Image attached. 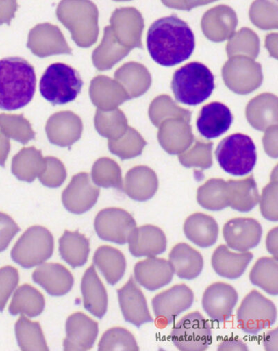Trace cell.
Returning <instances> with one entry per match:
<instances>
[{
	"label": "cell",
	"instance_id": "obj_1",
	"mask_svg": "<svg viewBox=\"0 0 278 351\" xmlns=\"http://www.w3.org/2000/svg\"><path fill=\"white\" fill-rule=\"evenodd\" d=\"M196 47L195 36L190 25L171 15L155 21L147 34V48L158 64L170 67L188 60Z\"/></svg>",
	"mask_w": 278,
	"mask_h": 351
},
{
	"label": "cell",
	"instance_id": "obj_2",
	"mask_svg": "<svg viewBox=\"0 0 278 351\" xmlns=\"http://www.w3.org/2000/svg\"><path fill=\"white\" fill-rule=\"evenodd\" d=\"M34 66L19 57L0 60V110L13 111L28 105L35 95Z\"/></svg>",
	"mask_w": 278,
	"mask_h": 351
},
{
	"label": "cell",
	"instance_id": "obj_3",
	"mask_svg": "<svg viewBox=\"0 0 278 351\" xmlns=\"http://www.w3.org/2000/svg\"><path fill=\"white\" fill-rule=\"evenodd\" d=\"M215 88L214 76L205 64L194 62L176 70L171 82L175 99L188 106H198L210 98Z\"/></svg>",
	"mask_w": 278,
	"mask_h": 351
},
{
	"label": "cell",
	"instance_id": "obj_4",
	"mask_svg": "<svg viewBox=\"0 0 278 351\" xmlns=\"http://www.w3.org/2000/svg\"><path fill=\"white\" fill-rule=\"evenodd\" d=\"M84 82L79 73L64 63L50 65L42 75L39 90L41 96L54 106L73 102L80 94Z\"/></svg>",
	"mask_w": 278,
	"mask_h": 351
},
{
	"label": "cell",
	"instance_id": "obj_5",
	"mask_svg": "<svg viewBox=\"0 0 278 351\" xmlns=\"http://www.w3.org/2000/svg\"><path fill=\"white\" fill-rule=\"evenodd\" d=\"M215 154L221 168L238 177L251 173L257 158L254 142L242 134H233L224 138L218 145Z\"/></svg>",
	"mask_w": 278,
	"mask_h": 351
},
{
	"label": "cell",
	"instance_id": "obj_6",
	"mask_svg": "<svg viewBox=\"0 0 278 351\" xmlns=\"http://www.w3.org/2000/svg\"><path fill=\"white\" fill-rule=\"evenodd\" d=\"M54 238L41 226L29 228L20 238L12 251L13 260L24 269L42 265L53 254Z\"/></svg>",
	"mask_w": 278,
	"mask_h": 351
},
{
	"label": "cell",
	"instance_id": "obj_7",
	"mask_svg": "<svg viewBox=\"0 0 278 351\" xmlns=\"http://www.w3.org/2000/svg\"><path fill=\"white\" fill-rule=\"evenodd\" d=\"M239 328L244 332L256 335L270 328L277 319L274 303L256 290L243 300L237 312Z\"/></svg>",
	"mask_w": 278,
	"mask_h": 351
},
{
	"label": "cell",
	"instance_id": "obj_8",
	"mask_svg": "<svg viewBox=\"0 0 278 351\" xmlns=\"http://www.w3.org/2000/svg\"><path fill=\"white\" fill-rule=\"evenodd\" d=\"M170 339L181 351H205L212 341L209 322L199 312L184 317L173 328Z\"/></svg>",
	"mask_w": 278,
	"mask_h": 351
},
{
	"label": "cell",
	"instance_id": "obj_9",
	"mask_svg": "<svg viewBox=\"0 0 278 351\" xmlns=\"http://www.w3.org/2000/svg\"><path fill=\"white\" fill-rule=\"evenodd\" d=\"M194 300L193 291L186 285L180 284L156 295L152 300L155 324L164 328L183 312L192 306Z\"/></svg>",
	"mask_w": 278,
	"mask_h": 351
},
{
	"label": "cell",
	"instance_id": "obj_10",
	"mask_svg": "<svg viewBox=\"0 0 278 351\" xmlns=\"http://www.w3.org/2000/svg\"><path fill=\"white\" fill-rule=\"evenodd\" d=\"M95 230L103 240L119 245L128 243L136 228L132 215L124 209L108 208L101 210L95 219Z\"/></svg>",
	"mask_w": 278,
	"mask_h": 351
},
{
	"label": "cell",
	"instance_id": "obj_11",
	"mask_svg": "<svg viewBox=\"0 0 278 351\" xmlns=\"http://www.w3.org/2000/svg\"><path fill=\"white\" fill-rule=\"evenodd\" d=\"M100 189L90 180V175L81 172L74 176L62 194L64 207L74 214H82L95 206Z\"/></svg>",
	"mask_w": 278,
	"mask_h": 351
},
{
	"label": "cell",
	"instance_id": "obj_12",
	"mask_svg": "<svg viewBox=\"0 0 278 351\" xmlns=\"http://www.w3.org/2000/svg\"><path fill=\"white\" fill-rule=\"evenodd\" d=\"M238 299V293L233 286L216 282L205 290L202 304L205 312L211 319L225 322L233 315Z\"/></svg>",
	"mask_w": 278,
	"mask_h": 351
},
{
	"label": "cell",
	"instance_id": "obj_13",
	"mask_svg": "<svg viewBox=\"0 0 278 351\" xmlns=\"http://www.w3.org/2000/svg\"><path fill=\"white\" fill-rule=\"evenodd\" d=\"M223 234L229 248L245 252L258 245L262 236V228L253 218L237 217L225 224Z\"/></svg>",
	"mask_w": 278,
	"mask_h": 351
},
{
	"label": "cell",
	"instance_id": "obj_14",
	"mask_svg": "<svg viewBox=\"0 0 278 351\" xmlns=\"http://www.w3.org/2000/svg\"><path fill=\"white\" fill-rule=\"evenodd\" d=\"M121 310L125 320L137 328L153 322L146 297L133 277L117 290Z\"/></svg>",
	"mask_w": 278,
	"mask_h": 351
},
{
	"label": "cell",
	"instance_id": "obj_15",
	"mask_svg": "<svg viewBox=\"0 0 278 351\" xmlns=\"http://www.w3.org/2000/svg\"><path fill=\"white\" fill-rule=\"evenodd\" d=\"M64 350H88L94 346L98 335L99 324L82 313L71 315L66 324Z\"/></svg>",
	"mask_w": 278,
	"mask_h": 351
},
{
	"label": "cell",
	"instance_id": "obj_16",
	"mask_svg": "<svg viewBox=\"0 0 278 351\" xmlns=\"http://www.w3.org/2000/svg\"><path fill=\"white\" fill-rule=\"evenodd\" d=\"M134 272L136 281L151 291L170 284L174 275L169 261L155 256L137 262Z\"/></svg>",
	"mask_w": 278,
	"mask_h": 351
},
{
	"label": "cell",
	"instance_id": "obj_17",
	"mask_svg": "<svg viewBox=\"0 0 278 351\" xmlns=\"http://www.w3.org/2000/svg\"><path fill=\"white\" fill-rule=\"evenodd\" d=\"M233 119V114L227 106L220 102H212L203 107L197 125L203 137L214 139L226 133Z\"/></svg>",
	"mask_w": 278,
	"mask_h": 351
},
{
	"label": "cell",
	"instance_id": "obj_18",
	"mask_svg": "<svg viewBox=\"0 0 278 351\" xmlns=\"http://www.w3.org/2000/svg\"><path fill=\"white\" fill-rule=\"evenodd\" d=\"M81 119L72 112H60L53 115L46 125V132L52 144L71 147L79 141L82 133Z\"/></svg>",
	"mask_w": 278,
	"mask_h": 351
},
{
	"label": "cell",
	"instance_id": "obj_19",
	"mask_svg": "<svg viewBox=\"0 0 278 351\" xmlns=\"http://www.w3.org/2000/svg\"><path fill=\"white\" fill-rule=\"evenodd\" d=\"M159 187L156 173L147 166H136L129 170L122 191L131 199L146 202L153 198Z\"/></svg>",
	"mask_w": 278,
	"mask_h": 351
},
{
	"label": "cell",
	"instance_id": "obj_20",
	"mask_svg": "<svg viewBox=\"0 0 278 351\" xmlns=\"http://www.w3.org/2000/svg\"><path fill=\"white\" fill-rule=\"evenodd\" d=\"M128 243L129 252L135 257L156 256L164 253L167 247L164 232L150 225L136 228Z\"/></svg>",
	"mask_w": 278,
	"mask_h": 351
},
{
	"label": "cell",
	"instance_id": "obj_21",
	"mask_svg": "<svg viewBox=\"0 0 278 351\" xmlns=\"http://www.w3.org/2000/svg\"><path fill=\"white\" fill-rule=\"evenodd\" d=\"M33 280L53 296H62L72 289L74 278L70 271L57 263H45L32 275Z\"/></svg>",
	"mask_w": 278,
	"mask_h": 351
},
{
	"label": "cell",
	"instance_id": "obj_22",
	"mask_svg": "<svg viewBox=\"0 0 278 351\" xmlns=\"http://www.w3.org/2000/svg\"><path fill=\"white\" fill-rule=\"evenodd\" d=\"M85 309L92 315L102 319L108 311V295L99 277L94 265L85 272L81 285Z\"/></svg>",
	"mask_w": 278,
	"mask_h": 351
},
{
	"label": "cell",
	"instance_id": "obj_23",
	"mask_svg": "<svg viewBox=\"0 0 278 351\" xmlns=\"http://www.w3.org/2000/svg\"><path fill=\"white\" fill-rule=\"evenodd\" d=\"M253 258L251 252L236 253L231 252L227 246L221 245L214 252L212 265L219 276L236 280L244 274Z\"/></svg>",
	"mask_w": 278,
	"mask_h": 351
},
{
	"label": "cell",
	"instance_id": "obj_24",
	"mask_svg": "<svg viewBox=\"0 0 278 351\" xmlns=\"http://www.w3.org/2000/svg\"><path fill=\"white\" fill-rule=\"evenodd\" d=\"M169 263L176 276L192 280L201 274L204 261L201 254L186 243L176 245L169 254Z\"/></svg>",
	"mask_w": 278,
	"mask_h": 351
},
{
	"label": "cell",
	"instance_id": "obj_25",
	"mask_svg": "<svg viewBox=\"0 0 278 351\" xmlns=\"http://www.w3.org/2000/svg\"><path fill=\"white\" fill-rule=\"evenodd\" d=\"M218 226L215 219L201 213L188 217L184 225L185 236L202 248L214 245L218 240Z\"/></svg>",
	"mask_w": 278,
	"mask_h": 351
},
{
	"label": "cell",
	"instance_id": "obj_26",
	"mask_svg": "<svg viewBox=\"0 0 278 351\" xmlns=\"http://www.w3.org/2000/svg\"><path fill=\"white\" fill-rule=\"evenodd\" d=\"M259 200V191L253 176L227 182V202L231 208L242 213L249 212L257 206Z\"/></svg>",
	"mask_w": 278,
	"mask_h": 351
},
{
	"label": "cell",
	"instance_id": "obj_27",
	"mask_svg": "<svg viewBox=\"0 0 278 351\" xmlns=\"http://www.w3.org/2000/svg\"><path fill=\"white\" fill-rule=\"evenodd\" d=\"M94 262L111 285L117 284L125 273V257L119 250L113 247H100L94 254Z\"/></svg>",
	"mask_w": 278,
	"mask_h": 351
},
{
	"label": "cell",
	"instance_id": "obj_28",
	"mask_svg": "<svg viewBox=\"0 0 278 351\" xmlns=\"http://www.w3.org/2000/svg\"><path fill=\"white\" fill-rule=\"evenodd\" d=\"M45 306L43 295L27 284L21 286L15 292L9 311L14 316L22 315L33 318L42 313Z\"/></svg>",
	"mask_w": 278,
	"mask_h": 351
},
{
	"label": "cell",
	"instance_id": "obj_29",
	"mask_svg": "<svg viewBox=\"0 0 278 351\" xmlns=\"http://www.w3.org/2000/svg\"><path fill=\"white\" fill-rule=\"evenodd\" d=\"M62 258L73 268L81 267L87 262L90 253L88 239L79 232L65 231L60 239Z\"/></svg>",
	"mask_w": 278,
	"mask_h": 351
},
{
	"label": "cell",
	"instance_id": "obj_30",
	"mask_svg": "<svg viewBox=\"0 0 278 351\" xmlns=\"http://www.w3.org/2000/svg\"><path fill=\"white\" fill-rule=\"evenodd\" d=\"M249 279L253 285L271 295L278 294V262L274 257H262L253 267Z\"/></svg>",
	"mask_w": 278,
	"mask_h": 351
},
{
	"label": "cell",
	"instance_id": "obj_31",
	"mask_svg": "<svg viewBox=\"0 0 278 351\" xmlns=\"http://www.w3.org/2000/svg\"><path fill=\"white\" fill-rule=\"evenodd\" d=\"M45 165L40 151L30 147L23 149L14 158L13 172L18 180L31 183L42 173Z\"/></svg>",
	"mask_w": 278,
	"mask_h": 351
},
{
	"label": "cell",
	"instance_id": "obj_32",
	"mask_svg": "<svg viewBox=\"0 0 278 351\" xmlns=\"http://www.w3.org/2000/svg\"><path fill=\"white\" fill-rule=\"evenodd\" d=\"M15 331L22 350H49L38 322H31L23 315L16 324Z\"/></svg>",
	"mask_w": 278,
	"mask_h": 351
},
{
	"label": "cell",
	"instance_id": "obj_33",
	"mask_svg": "<svg viewBox=\"0 0 278 351\" xmlns=\"http://www.w3.org/2000/svg\"><path fill=\"white\" fill-rule=\"evenodd\" d=\"M197 201L205 209L217 211L228 206L227 182L222 179H212L198 189Z\"/></svg>",
	"mask_w": 278,
	"mask_h": 351
},
{
	"label": "cell",
	"instance_id": "obj_34",
	"mask_svg": "<svg viewBox=\"0 0 278 351\" xmlns=\"http://www.w3.org/2000/svg\"><path fill=\"white\" fill-rule=\"evenodd\" d=\"M92 179L98 186L122 190V172L119 165L113 160L103 158L98 160L92 169Z\"/></svg>",
	"mask_w": 278,
	"mask_h": 351
},
{
	"label": "cell",
	"instance_id": "obj_35",
	"mask_svg": "<svg viewBox=\"0 0 278 351\" xmlns=\"http://www.w3.org/2000/svg\"><path fill=\"white\" fill-rule=\"evenodd\" d=\"M99 350H130L138 351L139 347L134 335L123 328H112L103 335Z\"/></svg>",
	"mask_w": 278,
	"mask_h": 351
},
{
	"label": "cell",
	"instance_id": "obj_36",
	"mask_svg": "<svg viewBox=\"0 0 278 351\" xmlns=\"http://www.w3.org/2000/svg\"><path fill=\"white\" fill-rule=\"evenodd\" d=\"M95 123L101 136L108 138H114L122 133L126 125V120L123 114L118 110L110 113L98 110Z\"/></svg>",
	"mask_w": 278,
	"mask_h": 351
},
{
	"label": "cell",
	"instance_id": "obj_37",
	"mask_svg": "<svg viewBox=\"0 0 278 351\" xmlns=\"http://www.w3.org/2000/svg\"><path fill=\"white\" fill-rule=\"evenodd\" d=\"M277 192V171L275 168L270 182L263 189L259 200L262 215L271 222L278 221Z\"/></svg>",
	"mask_w": 278,
	"mask_h": 351
},
{
	"label": "cell",
	"instance_id": "obj_38",
	"mask_svg": "<svg viewBox=\"0 0 278 351\" xmlns=\"http://www.w3.org/2000/svg\"><path fill=\"white\" fill-rule=\"evenodd\" d=\"M145 142L135 130L130 129L127 136L121 142L109 143L110 150L123 160L140 155Z\"/></svg>",
	"mask_w": 278,
	"mask_h": 351
},
{
	"label": "cell",
	"instance_id": "obj_39",
	"mask_svg": "<svg viewBox=\"0 0 278 351\" xmlns=\"http://www.w3.org/2000/svg\"><path fill=\"white\" fill-rule=\"evenodd\" d=\"M45 169L38 177L40 183L46 187L52 189L61 186L67 177L64 165L53 157L45 158Z\"/></svg>",
	"mask_w": 278,
	"mask_h": 351
},
{
	"label": "cell",
	"instance_id": "obj_40",
	"mask_svg": "<svg viewBox=\"0 0 278 351\" xmlns=\"http://www.w3.org/2000/svg\"><path fill=\"white\" fill-rule=\"evenodd\" d=\"M18 271L11 266L0 269V312H3L13 291L19 283Z\"/></svg>",
	"mask_w": 278,
	"mask_h": 351
},
{
	"label": "cell",
	"instance_id": "obj_41",
	"mask_svg": "<svg viewBox=\"0 0 278 351\" xmlns=\"http://www.w3.org/2000/svg\"><path fill=\"white\" fill-rule=\"evenodd\" d=\"M20 230V228L12 217L0 213V252L6 250Z\"/></svg>",
	"mask_w": 278,
	"mask_h": 351
},
{
	"label": "cell",
	"instance_id": "obj_42",
	"mask_svg": "<svg viewBox=\"0 0 278 351\" xmlns=\"http://www.w3.org/2000/svg\"><path fill=\"white\" fill-rule=\"evenodd\" d=\"M195 154L193 152L188 156L180 157V162L184 167H199L203 169H208L212 165V158L210 154V147H207L203 153Z\"/></svg>",
	"mask_w": 278,
	"mask_h": 351
},
{
	"label": "cell",
	"instance_id": "obj_43",
	"mask_svg": "<svg viewBox=\"0 0 278 351\" xmlns=\"http://www.w3.org/2000/svg\"><path fill=\"white\" fill-rule=\"evenodd\" d=\"M218 350L227 351V350H249L247 345L242 340L235 338L229 337L223 339L218 346Z\"/></svg>",
	"mask_w": 278,
	"mask_h": 351
},
{
	"label": "cell",
	"instance_id": "obj_44",
	"mask_svg": "<svg viewBox=\"0 0 278 351\" xmlns=\"http://www.w3.org/2000/svg\"><path fill=\"white\" fill-rule=\"evenodd\" d=\"M263 343L265 350L267 351H277L278 350L277 328H275L264 335Z\"/></svg>",
	"mask_w": 278,
	"mask_h": 351
},
{
	"label": "cell",
	"instance_id": "obj_45",
	"mask_svg": "<svg viewBox=\"0 0 278 351\" xmlns=\"http://www.w3.org/2000/svg\"><path fill=\"white\" fill-rule=\"evenodd\" d=\"M266 245L268 252L277 259V228L270 231L266 237Z\"/></svg>",
	"mask_w": 278,
	"mask_h": 351
}]
</instances>
